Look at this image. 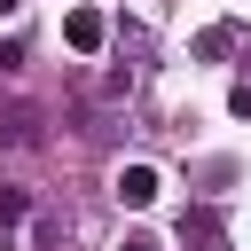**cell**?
<instances>
[{
  "mask_svg": "<svg viewBox=\"0 0 251 251\" xmlns=\"http://www.w3.org/2000/svg\"><path fill=\"white\" fill-rule=\"evenodd\" d=\"M24 212H31V204H24V188H0V235H8V227H16Z\"/></svg>",
  "mask_w": 251,
  "mask_h": 251,
  "instance_id": "5",
  "label": "cell"
},
{
  "mask_svg": "<svg viewBox=\"0 0 251 251\" xmlns=\"http://www.w3.org/2000/svg\"><path fill=\"white\" fill-rule=\"evenodd\" d=\"M227 110H235V118H251V78H243V86L227 94Z\"/></svg>",
  "mask_w": 251,
  "mask_h": 251,
  "instance_id": "7",
  "label": "cell"
},
{
  "mask_svg": "<svg viewBox=\"0 0 251 251\" xmlns=\"http://www.w3.org/2000/svg\"><path fill=\"white\" fill-rule=\"evenodd\" d=\"M180 235H188V251H220V212H212V204H196V212L180 220Z\"/></svg>",
  "mask_w": 251,
  "mask_h": 251,
  "instance_id": "4",
  "label": "cell"
},
{
  "mask_svg": "<svg viewBox=\"0 0 251 251\" xmlns=\"http://www.w3.org/2000/svg\"><path fill=\"white\" fill-rule=\"evenodd\" d=\"M16 8H24V0H0V24H8V16H16Z\"/></svg>",
  "mask_w": 251,
  "mask_h": 251,
  "instance_id": "8",
  "label": "cell"
},
{
  "mask_svg": "<svg viewBox=\"0 0 251 251\" xmlns=\"http://www.w3.org/2000/svg\"><path fill=\"white\" fill-rule=\"evenodd\" d=\"M157 188H165V180H157V165H126V173H118V204H133V212H141V204H157Z\"/></svg>",
  "mask_w": 251,
  "mask_h": 251,
  "instance_id": "2",
  "label": "cell"
},
{
  "mask_svg": "<svg viewBox=\"0 0 251 251\" xmlns=\"http://www.w3.org/2000/svg\"><path fill=\"white\" fill-rule=\"evenodd\" d=\"M235 47H243V24H227V16L196 31V55H204V63H220V55H235Z\"/></svg>",
  "mask_w": 251,
  "mask_h": 251,
  "instance_id": "3",
  "label": "cell"
},
{
  "mask_svg": "<svg viewBox=\"0 0 251 251\" xmlns=\"http://www.w3.org/2000/svg\"><path fill=\"white\" fill-rule=\"evenodd\" d=\"M118 251H165V243H157L149 227H126V235H118Z\"/></svg>",
  "mask_w": 251,
  "mask_h": 251,
  "instance_id": "6",
  "label": "cell"
},
{
  "mask_svg": "<svg viewBox=\"0 0 251 251\" xmlns=\"http://www.w3.org/2000/svg\"><path fill=\"white\" fill-rule=\"evenodd\" d=\"M63 39H71V55H102V39H110L102 8H71V16H63Z\"/></svg>",
  "mask_w": 251,
  "mask_h": 251,
  "instance_id": "1",
  "label": "cell"
}]
</instances>
